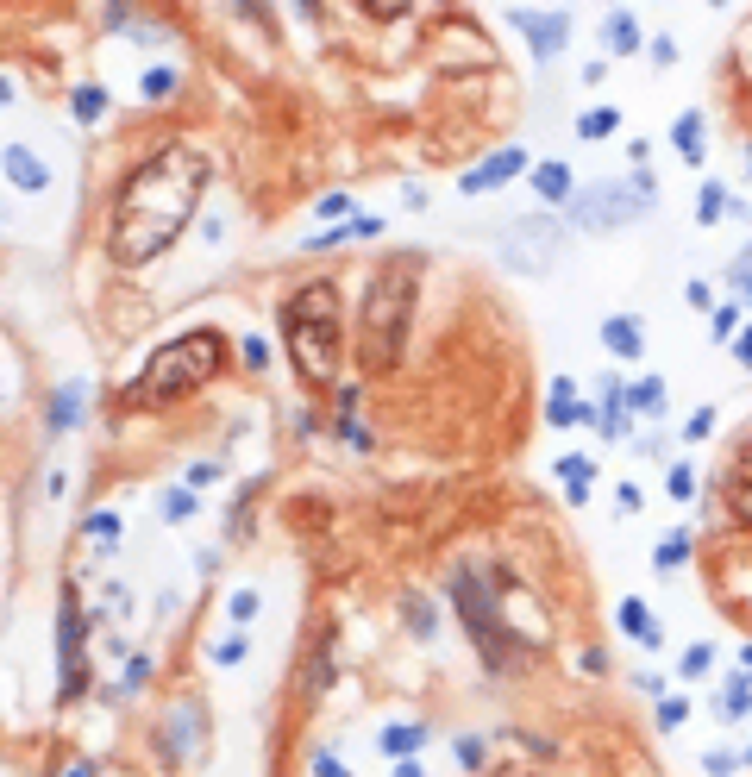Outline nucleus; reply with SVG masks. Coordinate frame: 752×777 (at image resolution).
I'll use <instances>...</instances> for the list:
<instances>
[{"instance_id": "obj_48", "label": "nucleus", "mask_w": 752, "mask_h": 777, "mask_svg": "<svg viewBox=\"0 0 752 777\" xmlns=\"http://www.w3.org/2000/svg\"><path fill=\"white\" fill-rule=\"evenodd\" d=\"M351 232H358V239H376V232H383V214H358V220H351Z\"/></svg>"}, {"instance_id": "obj_15", "label": "nucleus", "mask_w": 752, "mask_h": 777, "mask_svg": "<svg viewBox=\"0 0 752 777\" xmlns=\"http://www.w3.org/2000/svg\"><path fill=\"white\" fill-rule=\"evenodd\" d=\"M7 182H13V188H26V195H38V188L51 182V170L38 163V151H26V145H7Z\"/></svg>"}, {"instance_id": "obj_10", "label": "nucleus", "mask_w": 752, "mask_h": 777, "mask_svg": "<svg viewBox=\"0 0 752 777\" xmlns=\"http://www.w3.org/2000/svg\"><path fill=\"white\" fill-rule=\"evenodd\" d=\"M521 170H527V151H521V145H508V151H496V157H483L477 170H464V176H458V188H464V195H489V188L514 182Z\"/></svg>"}, {"instance_id": "obj_49", "label": "nucleus", "mask_w": 752, "mask_h": 777, "mask_svg": "<svg viewBox=\"0 0 752 777\" xmlns=\"http://www.w3.org/2000/svg\"><path fill=\"white\" fill-rule=\"evenodd\" d=\"M314 777H351V771L333 759V752H320V759H314Z\"/></svg>"}, {"instance_id": "obj_4", "label": "nucleus", "mask_w": 752, "mask_h": 777, "mask_svg": "<svg viewBox=\"0 0 752 777\" xmlns=\"http://www.w3.org/2000/svg\"><path fill=\"white\" fill-rule=\"evenodd\" d=\"M282 345H289V364L308 389L333 383L339 370V289L333 282H308V289H295L289 301H282Z\"/></svg>"}, {"instance_id": "obj_46", "label": "nucleus", "mask_w": 752, "mask_h": 777, "mask_svg": "<svg viewBox=\"0 0 752 777\" xmlns=\"http://www.w3.org/2000/svg\"><path fill=\"white\" fill-rule=\"evenodd\" d=\"M220 477V464H188V489H207Z\"/></svg>"}, {"instance_id": "obj_31", "label": "nucleus", "mask_w": 752, "mask_h": 777, "mask_svg": "<svg viewBox=\"0 0 752 777\" xmlns=\"http://www.w3.org/2000/svg\"><path fill=\"white\" fill-rule=\"evenodd\" d=\"M138 94H145V101H163V94H176V69H170V63L145 69V82H138Z\"/></svg>"}, {"instance_id": "obj_1", "label": "nucleus", "mask_w": 752, "mask_h": 777, "mask_svg": "<svg viewBox=\"0 0 752 777\" xmlns=\"http://www.w3.org/2000/svg\"><path fill=\"white\" fill-rule=\"evenodd\" d=\"M207 176H214V163L195 145H163L138 163V170L113 188V232H107L113 264L138 270V264L170 251L188 232V220H195V207L207 195Z\"/></svg>"}, {"instance_id": "obj_35", "label": "nucleus", "mask_w": 752, "mask_h": 777, "mask_svg": "<svg viewBox=\"0 0 752 777\" xmlns=\"http://www.w3.org/2000/svg\"><path fill=\"white\" fill-rule=\"evenodd\" d=\"M684 721H690V702H684V696H665V702H658V727H665V734H677Z\"/></svg>"}, {"instance_id": "obj_25", "label": "nucleus", "mask_w": 752, "mask_h": 777, "mask_svg": "<svg viewBox=\"0 0 752 777\" xmlns=\"http://www.w3.org/2000/svg\"><path fill=\"white\" fill-rule=\"evenodd\" d=\"M671 145L684 151V163H702V113H684V120L671 126Z\"/></svg>"}, {"instance_id": "obj_54", "label": "nucleus", "mask_w": 752, "mask_h": 777, "mask_svg": "<svg viewBox=\"0 0 752 777\" xmlns=\"http://www.w3.org/2000/svg\"><path fill=\"white\" fill-rule=\"evenodd\" d=\"M395 777H427V765H414V759H402V771H395Z\"/></svg>"}, {"instance_id": "obj_30", "label": "nucleus", "mask_w": 752, "mask_h": 777, "mask_svg": "<svg viewBox=\"0 0 752 777\" xmlns=\"http://www.w3.org/2000/svg\"><path fill=\"white\" fill-rule=\"evenodd\" d=\"M627 408H640V414H658V408H665V389H658V376H646V383L627 389Z\"/></svg>"}, {"instance_id": "obj_38", "label": "nucleus", "mask_w": 752, "mask_h": 777, "mask_svg": "<svg viewBox=\"0 0 752 777\" xmlns=\"http://www.w3.org/2000/svg\"><path fill=\"white\" fill-rule=\"evenodd\" d=\"M207 658H214L220 671H226V665H239V658H245V633H232V640H214V652H207Z\"/></svg>"}, {"instance_id": "obj_32", "label": "nucleus", "mask_w": 752, "mask_h": 777, "mask_svg": "<svg viewBox=\"0 0 752 777\" xmlns=\"http://www.w3.org/2000/svg\"><path fill=\"white\" fill-rule=\"evenodd\" d=\"M402 615H408V633H420V640H433V608L427 602H420V596H402Z\"/></svg>"}, {"instance_id": "obj_39", "label": "nucleus", "mask_w": 752, "mask_h": 777, "mask_svg": "<svg viewBox=\"0 0 752 777\" xmlns=\"http://www.w3.org/2000/svg\"><path fill=\"white\" fill-rule=\"evenodd\" d=\"M483 759H489V746H483L477 734H458V765H464V771H477Z\"/></svg>"}, {"instance_id": "obj_40", "label": "nucleus", "mask_w": 752, "mask_h": 777, "mask_svg": "<svg viewBox=\"0 0 752 777\" xmlns=\"http://www.w3.org/2000/svg\"><path fill=\"white\" fill-rule=\"evenodd\" d=\"M709 665H715V652H709V646H690L677 671H684V677H709Z\"/></svg>"}, {"instance_id": "obj_9", "label": "nucleus", "mask_w": 752, "mask_h": 777, "mask_svg": "<svg viewBox=\"0 0 752 777\" xmlns=\"http://www.w3.org/2000/svg\"><path fill=\"white\" fill-rule=\"evenodd\" d=\"M514 32L527 38V51L539 63H552L564 51V38H571V13H564V7H521V13H514Z\"/></svg>"}, {"instance_id": "obj_55", "label": "nucleus", "mask_w": 752, "mask_h": 777, "mask_svg": "<svg viewBox=\"0 0 752 777\" xmlns=\"http://www.w3.org/2000/svg\"><path fill=\"white\" fill-rule=\"evenodd\" d=\"M740 671H752V646H740Z\"/></svg>"}, {"instance_id": "obj_52", "label": "nucleus", "mask_w": 752, "mask_h": 777, "mask_svg": "<svg viewBox=\"0 0 752 777\" xmlns=\"http://www.w3.org/2000/svg\"><path fill=\"white\" fill-rule=\"evenodd\" d=\"M734 358H740V364H752V326H746V333L734 339Z\"/></svg>"}, {"instance_id": "obj_22", "label": "nucleus", "mask_w": 752, "mask_h": 777, "mask_svg": "<svg viewBox=\"0 0 752 777\" xmlns=\"http://www.w3.org/2000/svg\"><path fill=\"white\" fill-rule=\"evenodd\" d=\"M684 558H690V533H665V539H658V552H652V571L658 577H677V571H684Z\"/></svg>"}, {"instance_id": "obj_44", "label": "nucleus", "mask_w": 752, "mask_h": 777, "mask_svg": "<svg viewBox=\"0 0 752 777\" xmlns=\"http://www.w3.org/2000/svg\"><path fill=\"white\" fill-rule=\"evenodd\" d=\"M734 765H740V752H702V771L709 777H727Z\"/></svg>"}, {"instance_id": "obj_27", "label": "nucleus", "mask_w": 752, "mask_h": 777, "mask_svg": "<svg viewBox=\"0 0 752 777\" xmlns=\"http://www.w3.org/2000/svg\"><path fill=\"white\" fill-rule=\"evenodd\" d=\"M69 420H82V383H63L57 402H51V427H57V433L69 427Z\"/></svg>"}, {"instance_id": "obj_50", "label": "nucleus", "mask_w": 752, "mask_h": 777, "mask_svg": "<svg viewBox=\"0 0 752 777\" xmlns=\"http://www.w3.org/2000/svg\"><path fill=\"white\" fill-rule=\"evenodd\" d=\"M615 502H621V514H640V489L621 483V489H615Z\"/></svg>"}, {"instance_id": "obj_5", "label": "nucleus", "mask_w": 752, "mask_h": 777, "mask_svg": "<svg viewBox=\"0 0 752 777\" xmlns=\"http://www.w3.org/2000/svg\"><path fill=\"white\" fill-rule=\"evenodd\" d=\"M220 364H226V339L214 333V326H195V333H182V339L151 351V364L138 370L126 402L132 408H170V402H182V395H195L201 383H214Z\"/></svg>"}, {"instance_id": "obj_41", "label": "nucleus", "mask_w": 752, "mask_h": 777, "mask_svg": "<svg viewBox=\"0 0 752 777\" xmlns=\"http://www.w3.org/2000/svg\"><path fill=\"white\" fill-rule=\"evenodd\" d=\"M239 358H245L251 370H264V364H270V345L257 339V333H251V339H239Z\"/></svg>"}, {"instance_id": "obj_29", "label": "nucleus", "mask_w": 752, "mask_h": 777, "mask_svg": "<svg viewBox=\"0 0 752 777\" xmlns=\"http://www.w3.org/2000/svg\"><path fill=\"white\" fill-rule=\"evenodd\" d=\"M709 339H715V345L740 339V301H721V308H715V320H709Z\"/></svg>"}, {"instance_id": "obj_6", "label": "nucleus", "mask_w": 752, "mask_h": 777, "mask_svg": "<svg viewBox=\"0 0 752 777\" xmlns=\"http://www.w3.org/2000/svg\"><path fill=\"white\" fill-rule=\"evenodd\" d=\"M652 207V182L633 176V182H590L571 195V226L577 232H621L633 226Z\"/></svg>"}, {"instance_id": "obj_13", "label": "nucleus", "mask_w": 752, "mask_h": 777, "mask_svg": "<svg viewBox=\"0 0 752 777\" xmlns=\"http://www.w3.org/2000/svg\"><path fill=\"white\" fill-rule=\"evenodd\" d=\"M727 508H734L740 527H752V445L734 458V470H727Z\"/></svg>"}, {"instance_id": "obj_42", "label": "nucleus", "mask_w": 752, "mask_h": 777, "mask_svg": "<svg viewBox=\"0 0 752 777\" xmlns=\"http://www.w3.org/2000/svg\"><path fill=\"white\" fill-rule=\"evenodd\" d=\"M364 13H370V19H402V13H414V7H408V0H364Z\"/></svg>"}, {"instance_id": "obj_23", "label": "nucleus", "mask_w": 752, "mask_h": 777, "mask_svg": "<svg viewBox=\"0 0 752 777\" xmlns=\"http://www.w3.org/2000/svg\"><path fill=\"white\" fill-rule=\"evenodd\" d=\"M533 188H539V195H546V201H571V170H564V163H539V170H533Z\"/></svg>"}, {"instance_id": "obj_21", "label": "nucleus", "mask_w": 752, "mask_h": 777, "mask_svg": "<svg viewBox=\"0 0 752 777\" xmlns=\"http://www.w3.org/2000/svg\"><path fill=\"white\" fill-rule=\"evenodd\" d=\"M727 214H740L734 195H727L721 182H702V195H696V220H702V226H721Z\"/></svg>"}, {"instance_id": "obj_28", "label": "nucleus", "mask_w": 752, "mask_h": 777, "mask_svg": "<svg viewBox=\"0 0 752 777\" xmlns=\"http://www.w3.org/2000/svg\"><path fill=\"white\" fill-rule=\"evenodd\" d=\"M615 126H621V107H590V113L577 120V138H608Z\"/></svg>"}, {"instance_id": "obj_7", "label": "nucleus", "mask_w": 752, "mask_h": 777, "mask_svg": "<svg viewBox=\"0 0 752 777\" xmlns=\"http://www.w3.org/2000/svg\"><path fill=\"white\" fill-rule=\"evenodd\" d=\"M88 690V615L76 590H63L57 608V702H76Z\"/></svg>"}, {"instance_id": "obj_45", "label": "nucleus", "mask_w": 752, "mask_h": 777, "mask_svg": "<svg viewBox=\"0 0 752 777\" xmlns=\"http://www.w3.org/2000/svg\"><path fill=\"white\" fill-rule=\"evenodd\" d=\"M684 433H690V439H709V433H715V408H696Z\"/></svg>"}, {"instance_id": "obj_33", "label": "nucleus", "mask_w": 752, "mask_h": 777, "mask_svg": "<svg viewBox=\"0 0 752 777\" xmlns=\"http://www.w3.org/2000/svg\"><path fill=\"white\" fill-rule=\"evenodd\" d=\"M326 684H333V646L320 640V652H314V671H308V696H320Z\"/></svg>"}, {"instance_id": "obj_20", "label": "nucleus", "mask_w": 752, "mask_h": 777, "mask_svg": "<svg viewBox=\"0 0 752 777\" xmlns=\"http://www.w3.org/2000/svg\"><path fill=\"white\" fill-rule=\"evenodd\" d=\"M602 44H608V51H640V19H633V13H602Z\"/></svg>"}, {"instance_id": "obj_56", "label": "nucleus", "mask_w": 752, "mask_h": 777, "mask_svg": "<svg viewBox=\"0 0 752 777\" xmlns=\"http://www.w3.org/2000/svg\"><path fill=\"white\" fill-rule=\"evenodd\" d=\"M521 777H527V771H521Z\"/></svg>"}, {"instance_id": "obj_18", "label": "nucleus", "mask_w": 752, "mask_h": 777, "mask_svg": "<svg viewBox=\"0 0 752 777\" xmlns=\"http://www.w3.org/2000/svg\"><path fill=\"white\" fill-rule=\"evenodd\" d=\"M163 746H176V759H188L201 746V709H176V721L163 727Z\"/></svg>"}, {"instance_id": "obj_14", "label": "nucleus", "mask_w": 752, "mask_h": 777, "mask_svg": "<svg viewBox=\"0 0 752 777\" xmlns=\"http://www.w3.org/2000/svg\"><path fill=\"white\" fill-rule=\"evenodd\" d=\"M715 715H721V727L752 715V671H734V677H727V684L715 690Z\"/></svg>"}, {"instance_id": "obj_37", "label": "nucleus", "mask_w": 752, "mask_h": 777, "mask_svg": "<svg viewBox=\"0 0 752 777\" xmlns=\"http://www.w3.org/2000/svg\"><path fill=\"white\" fill-rule=\"evenodd\" d=\"M226 615L239 621V627H251L257 621V590H232V602H226Z\"/></svg>"}, {"instance_id": "obj_47", "label": "nucleus", "mask_w": 752, "mask_h": 777, "mask_svg": "<svg viewBox=\"0 0 752 777\" xmlns=\"http://www.w3.org/2000/svg\"><path fill=\"white\" fill-rule=\"evenodd\" d=\"M734 289H740V295L752 301V251H746V257H740V264H734Z\"/></svg>"}, {"instance_id": "obj_8", "label": "nucleus", "mask_w": 752, "mask_h": 777, "mask_svg": "<svg viewBox=\"0 0 752 777\" xmlns=\"http://www.w3.org/2000/svg\"><path fill=\"white\" fill-rule=\"evenodd\" d=\"M558 251H564V226H552V220H521V226H508L502 232V257H508V270H552L558 264Z\"/></svg>"}, {"instance_id": "obj_17", "label": "nucleus", "mask_w": 752, "mask_h": 777, "mask_svg": "<svg viewBox=\"0 0 752 777\" xmlns=\"http://www.w3.org/2000/svg\"><path fill=\"white\" fill-rule=\"evenodd\" d=\"M376 746H383L389 759H414V752L427 746V727H420V721H402V727H383V734H376Z\"/></svg>"}, {"instance_id": "obj_43", "label": "nucleus", "mask_w": 752, "mask_h": 777, "mask_svg": "<svg viewBox=\"0 0 752 777\" xmlns=\"http://www.w3.org/2000/svg\"><path fill=\"white\" fill-rule=\"evenodd\" d=\"M113 533H120V514H88V539H113Z\"/></svg>"}, {"instance_id": "obj_3", "label": "nucleus", "mask_w": 752, "mask_h": 777, "mask_svg": "<svg viewBox=\"0 0 752 777\" xmlns=\"http://www.w3.org/2000/svg\"><path fill=\"white\" fill-rule=\"evenodd\" d=\"M508 583H514V577L496 571V564H464V571L452 577V602H458V615H464V633L477 640L483 665L496 671V677L527 671L533 658H539V640H533V633H521V627H508L502 602H496Z\"/></svg>"}, {"instance_id": "obj_24", "label": "nucleus", "mask_w": 752, "mask_h": 777, "mask_svg": "<svg viewBox=\"0 0 752 777\" xmlns=\"http://www.w3.org/2000/svg\"><path fill=\"white\" fill-rule=\"evenodd\" d=\"M157 514H163V521H170V527H182V521H195V514H201V508H195V489H188V483H182V489H163V502H157Z\"/></svg>"}, {"instance_id": "obj_53", "label": "nucleus", "mask_w": 752, "mask_h": 777, "mask_svg": "<svg viewBox=\"0 0 752 777\" xmlns=\"http://www.w3.org/2000/svg\"><path fill=\"white\" fill-rule=\"evenodd\" d=\"M63 777H94V759H76V765H69Z\"/></svg>"}, {"instance_id": "obj_51", "label": "nucleus", "mask_w": 752, "mask_h": 777, "mask_svg": "<svg viewBox=\"0 0 752 777\" xmlns=\"http://www.w3.org/2000/svg\"><path fill=\"white\" fill-rule=\"evenodd\" d=\"M646 51H652V63H671V57H677V44H671V38H652Z\"/></svg>"}, {"instance_id": "obj_2", "label": "nucleus", "mask_w": 752, "mask_h": 777, "mask_svg": "<svg viewBox=\"0 0 752 777\" xmlns=\"http://www.w3.org/2000/svg\"><path fill=\"white\" fill-rule=\"evenodd\" d=\"M420 276H427V257L420 251H389L383 264H376L370 289H364V326H358V364L364 370H395L402 364L414 301H420Z\"/></svg>"}, {"instance_id": "obj_36", "label": "nucleus", "mask_w": 752, "mask_h": 777, "mask_svg": "<svg viewBox=\"0 0 752 777\" xmlns=\"http://www.w3.org/2000/svg\"><path fill=\"white\" fill-rule=\"evenodd\" d=\"M665 489H671L677 502H690V496H696V470H690V464H671V470H665Z\"/></svg>"}, {"instance_id": "obj_16", "label": "nucleus", "mask_w": 752, "mask_h": 777, "mask_svg": "<svg viewBox=\"0 0 752 777\" xmlns=\"http://www.w3.org/2000/svg\"><path fill=\"white\" fill-rule=\"evenodd\" d=\"M552 470H558V483H564V489H571V502H590V483H596V464H590V458H583V452H564V458H558Z\"/></svg>"}, {"instance_id": "obj_11", "label": "nucleus", "mask_w": 752, "mask_h": 777, "mask_svg": "<svg viewBox=\"0 0 752 777\" xmlns=\"http://www.w3.org/2000/svg\"><path fill=\"white\" fill-rule=\"evenodd\" d=\"M602 345L615 351V358H627V364L646 358V333H640V320H627V314H608L602 320Z\"/></svg>"}, {"instance_id": "obj_19", "label": "nucleus", "mask_w": 752, "mask_h": 777, "mask_svg": "<svg viewBox=\"0 0 752 777\" xmlns=\"http://www.w3.org/2000/svg\"><path fill=\"white\" fill-rule=\"evenodd\" d=\"M615 621H621V633H633L640 646H658V627H652V608L640 602V596H627L621 608H615Z\"/></svg>"}, {"instance_id": "obj_34", "label": "nucleus", "mask_w": 752, "mask_h": 777, "mask_svg": "<svg viewBox=\"0 0 752 777\" xmlns=\"http://www.w3.org/2000/svg\"><path fill=\"white\" fill-rule=\"evenodd\" d=\"M314 214H320L326 226H351V220H345V214H351V195H345V188H339V195H320Z\"/></svg>"}, {"instance_id": "obj_26", "label": "nucleus", "mask_w": 752, "mask_h": 777, "mask_svg": "<svg viewBox=\"0 0 752 777\" xmlns=\"http://www.w3.org/2000/svg\"><path fill=\"white\" fill-rule=\"evenodd\" d=\"M101 107H107V88H94V82H82L76 94H69V113H76L82 126H94V120H101Z\"/></svg>"}, {"instance_id": "obj_12", "label": "nucleus", "mask_w": 752, "mask_h": 777, "mask_svg": "<svg viewBox=\"0 0 752 777\" xmlns=\"http://www.w3.org/2000/svg\"><path fill=\"white\" fill-rule=\"evenodd\" d=\"M546 420H552V427H583V420H596L590 408L577 402V383H571V376H558V383H552V395H546Z\"/></svg>"}]
</instances>
